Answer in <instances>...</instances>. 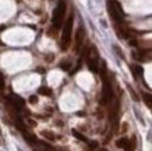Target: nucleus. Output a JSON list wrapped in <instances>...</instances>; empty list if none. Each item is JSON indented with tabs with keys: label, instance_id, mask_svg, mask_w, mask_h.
Returning a JSON list of instances; mask_svg holds the SVG:
<instances>
[{
	"label": "nucleus",
	"instance_id": "f3484780",
	"mask_svg": "<svg viewBox=\"0 0 152 151\" xmlns=\"http://www.w3.org/2000/svg\"><path fill=\"white\" fill-rule=\"evenodd\" d=\"M0 89H4V78H3L1 73H0Z\"/></svg>",
	"mask_w": 152,
	"mask_h": 151
},
{
	"label": "nucleus",
	"instance_id": "20e7f679",
	"mask_svg": "<svg viewBox=\"0 0 152 151\" xmlns=\"http://www.w3.org/2000/svg\"><path fill=\"white\" fill-rule=\"evenodd\" d=\"M72 29H73V15H70L68 17L66 22L64 25L63 29V38H61V50H66L69 47V43H70L72 39Z\"/></svg>",
	"mask_w": 152,
	"mask_h": 151
},
{
	"label": "nucleus",
	"instance_id": "423d86ee",
	"mask_svg": "<svg viewBox=\"0 0 152 151\" xmlns=\"http://www.w3.org/2000/svg\"><path fill=\"white\" fill-rule=\"evenodd\" d=\"M7 99H8V102L11 103V104L17 109V111H21V109L23 108V106H25V100H23L22 98H20V97H16V95L7 97Z\"/></svg>",
	"mask_w": 152,
	"mask_h": 151
},
{
	"label": "nucleus",
	"instance_id": "ddd939ff",
	"mask_svg": "<svg viewBox=\"0 0 152 151\" xmlns=\"http://www.w3.org/2000/svg\"><path fill=\"white\" fill-rule=\"evenodd\" d=\"M127 142H129V139H127V138H121V139H118L116 142V145L118 147H125L127 145Z\"/></svg>",
	"mask_w": 152,
	"mask_h": 151
},
{
	"label": "nucleus",
	"instance_id": "4468645a",
	"mask_svg": "<svg viewBox=\"0 0 152 151\" xmlns=\"http://www.w3.org/2000/svg\"><path fill=\"white\" fill-rule=\"evenodd\" d=\"M58 67H60L61 69H64V70H69V68L72 67V64L69 63V61H63V63L58 65Z\"/></svg>",
	"mask_w": 152,
	"mask_h": 151
},
{
	"label": "nucleus",
	"instance_id": "9b49d317",
	"mask_svg": "<svg viewBox=\"0 0 152 151\" xmlns=\"http://www.w3.org/2000/svg\"><path fill=\"white\" fill-rule=\"evenodd\" d=\"M143 100L146 102L147 107L150 109H152V97H151V94H143Z\"/></svg>",
	"mask_w": 152,
	"mask_h": 151
},
{
	"label": "nucleus",
	"instance_id": "f03ea898",
	"mask_svg": "<svg viewBox=\"0 0 152 151\" xmlns=\"http://www.w3.org/2000/svg\"><path fill=\"white\" fill-rule=\"evenodd\" d=\"M107 8H108V13L113 21H116L117 23H122L124 12H122V9H121L118 3L115 1V0H108V1H107Z\"/></svg>",
	"mask_w": 152,
	"mask_h": 151
},
{
	"label": "nucleus",
	"instance_id": "39448f33",
	"mask_svg": "<svg viewBox=\"0 0 152 151\" xmlns=\"http://www.w3.org/2000/svg\"><path fill=\"white\" fill-rule=\"evenodd\" d=\"M87 67L91 72L96 73L98 72V64H99V52L96 50V47L92 46L91 48L87 51Z\"/></svg>",
	"mask_w": 152,
	"mask_h": 151
},
{
	"label": "nucleus",
	"instance_id": "2eb2a0df",
	"mask_svg": "<svg viewBox=\"0 0 152 151\" xmlns=\"http://www.w3.org/2000/svg\"><path fill=\"white\" fill-rule=\"evenodd\" d=\"M73 134H74L75 137H77V138H78L79 141H82V142H87V138H86V137H85V136L79 134V133H78V132H75V130H74V132H73Z\"/></svg>",
	"mask_w": 152,
	"mask_h": 151
},
{
	"label": "nucleus",
	"instance_id": "0eeeda50",
	"mask_svg": "<svg viewBox=\"0 0 152 151\" xmlns=\"http://www.w3.org/2000/svg\"><path fill=\"white\" fill-rule=\"evenodd\" d=\"M83 38H85V30L82 26H79L77 29V33H75V52H78L82 47V42H83Z\"/></svg>",
	"mask_w": 152,
	"mask_h": 151
},
{
	"label": "nucleus",
	"instance_id": "6e6552de",
	"mask_svg": "<svg viewBox=\"0 0 152 151\" xmlns=\"http://www.w3.org/2000/svg\"><path fill=\"white\" fill-rule=\"evenodd\" d=\"M22 134H23V137L26 138V141H27V143H30V145H35V143H38V139L34 137L33 134H30V133H27L26 130H23L22 132Z\"/></svg>",
	"mask_w": 152,
	"mask_h": 151
},
{
	"label": "nucleus",
	"instance_id": "f257e3e1",
	"mask_svg": "<svg viewBox=\"0 0 152 151\" xmlns=\"http://www.w3.org/2000/svg\"><path fill=\"white\" fill-rule=\"evenodd\" d=\"M100 77L103 81V98H102V103L103 104H108L112 102L113 99V90L110 86V82L108 80V76H107V65L105 61H103V67H102V72H100Z\"/></svg>",
	"mask_w": 152,
	"mask_h": 151
},
{
	"label": "nucleus",
	"instance_id": "9d476101",
	"mask_svg": "<svg viewBox=\"0 0 152 151\" xmlns=\"http://www.w3.org/2000/svg\"><path fill=\"white\" fill-rule=\"evenodd\" d=\"M131 72L135 76H142L143 74V68L139 67V65H131Z\"/></svg>",
	"mask_w": 152,
	"mask_h": 151
},
{
	"label": "nucleus",
	"instance_id": "dca6fc26",
	"mask_svg": "<svg viewBox=\"0 0 152 151\" xmlns=\"http://www.w3.org/2000/svg\"><path fill=\"white\" fill-rule=\"evenodd\" d=\"M29 102L31 103V104H35V103L38 102V98L35 97V95H31V97H30V99H29Z\"/></svg>",
	"mask_w": 152,
	"mask_h": 151
},
{
	"label": "nucleus",
	"instance_id": "a211bd4d",
	"mask_svg": "<svg viewBox=\"0 0 152 151\" xmlns=\"http://www.w3.org/2000/svg\"><path fill=\"white\" fill-rule=\"evenodd\" d=\"M29 124H31V125H35V121H33V120H29Z\"/></svg>",
	"mask_w": 152,
	"mask_h": 151
},
{
	"label": "nucleus",
	"instance_id": "1a4fd4ad",
	"mask_svg": "<svg viewBox=\"0 0 152 151\" xmlns=\"http://www.w3.org/2000/svg\"><path fill=\"white\" fill-rule=\"evenodd\" d=\"M38 92L42 95H46V97H51L52 95V90L50 87H39L38 89Z\"/></svg>",
	"mask_w": 152,
	"mask_h": 151
},
{
	"label": "nucleus",
	"instance_id": "f8f14e48",
	"mask_svg": "<svg viewBox=\"0 0 152 151\" xmlns=\"http://www.w3.org/2000/svg\"><path fill=\"white\" fill-rule=\"evenodd\" d=\"M40 134H42L43 137H46V138L50 139V141H53V139H55V134H53L52 132H47V130H43Z\"/></svg>",
	"mask_w": 152,
	"mask_h": 151
},
{
	"label": "nucleus",
	"instance_id": "7ed1b4c3",
	"mask_svg": "<svg viewBox=\"0 0 152 151\" xmlns=\"http://www.w3.org/2000/svg\"><path fill=\"white\" fill-rule=\"evenodd\" d=\"M65 12H66V4L64 1H60L56 8H55L53 15H52V25L55 29H60L61 25H63Z\"/></svg>",
	"mask_w": 152,
	"mask_h": 151
}]
</instances>
